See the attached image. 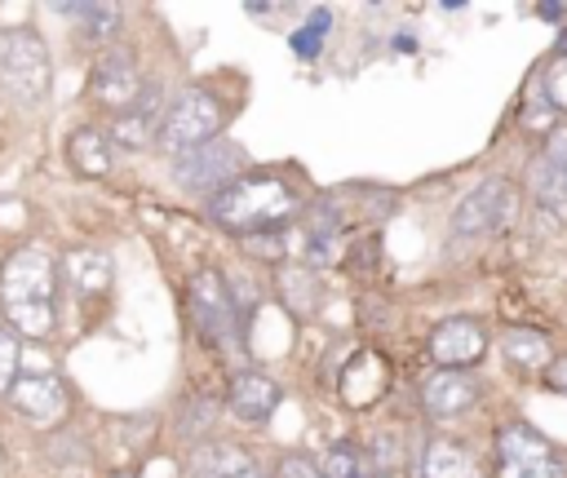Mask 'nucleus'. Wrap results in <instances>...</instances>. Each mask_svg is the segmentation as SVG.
<instances>
[{
    "label": "nucleus",
    "instance_id": "nucleus-1",
    "mask_svg": "<svg viewBox=\"0 0 567 478\" xmlns=\"http://www.w3.org/2000/svg\"><path fill=\"white\" fill-rule=\"evenodd\" d=\"M53 257L40 248H18L9 252L4 270H0V310L9 314V323L27 336H49L53 332Z\"/></svg>",
    "mask_w": 567,
    "mask_h": 478
},
{
    "label": "nucleus",
    "instance_id": "nucleus-2",
    "mask_svg": "<svg viewBox=\"0 0 567 478\" xmlns=\"http://www.w3.org/2000/svg\"><path fill=\"white\" fill-rule=\"evenodd\" d=\"M292 208L297 199L279 177H235L226 190L213 195V221L235 235H266L288 221Z\"/></svg>",
    "mask_w": 567,
    "mask_h": 478
},
{
    "label": "nucleus",
    "instance_id": "nucleus-3",
    "mask_svg": "<svg viewBox=\"0 0 567 478\" xmlns=\"http://www.w3.org/2000/svg\"><path fill=\"white\" fill-rule=\"evenodd\" d=\"M217 128H221V106H217V97L204 93V89H182V93L164 106V115H159L155 146L177 159V155H186V150L213 142Z\"/></svg>",
    "mask_w": 567,
    "mask_h": 478
},
{
    "label": "nucleus",
    "instance_id": "nucleus-4",
    "mask_svg": "<svg viewBox=\"0 0 567 478\" xmlns=\"http://www.w3.org/2000/svg\"><path fill=\"white\" fill-rule=\"evenodd\" d=\"M0 84L9 97L35 106L49 93V49L31 27L0 31Z\"/></svg>",
    "mask_w": 567,
    "mask_h": 478
},
{
    "label": "nucleus",
    "instance_id": "nucleus-5",
    "mask_svg": "<svg viewBox=\"0 0 567 478\" xmlns=\"http://www.w3.org/2000/svg\"><path fill=\"white\" fill-rule=\"evenodd\" d=\"M496 469L501 478H563L567 474L554 447L518 420L496 429Z\"/></svg>",
    "mask_w": 567,
    "mask_h": 478
},
{
    "label": "nucleus",
    "instance_id": "nucleus-6",
    "mask_svg": "<svg viewBox=\"0 0 567 478\" xmlns=\"http://www.w3.org/2000/svg\"><path fill=\"white\" fill-rule=\"evenodd\" d=\"M239 168H244V150L235 142H217V137L173 159L182 190H226Z\"/></svg>",
    "mask_w": 567,
    "mask_h": 478
},
{
    "label": "nucleus",
    "instance_id": "nucleus-7",
    "mask_svg": "<svg viewBox=\"0 0 567 478\" xmlns=\"http://www.w3.org/2000/svg\"><path fill=\"white\" fill-rule=\"evenodd\" d=\"M509 208H514V186L501 181V177H487V181H478V186L456 204L452 230H456V235H487V230H496V226L509 217Z\"/></svg>",
    "mask_w": 567,
    "mask_h": 478
},
{
    "label": "nucleus",
    "instance_id": "nucleus-8",
    "mask_svg": "<svg viewBox=\"0 0 567 478\" xmlns=\"http://www.w3.org/2000/svg\"><path fill=\"white\" fill-rule=\"evenodd\" d=\"M532 195H536V208L554 221H567V137L554 133L545 142V150L536 155L532 164Z\"/></svg>",
    "mask_w": 567,
    "mask_h": 478
},
{
    "label": "nucleus",
    "instance_id": "nucleus-9",
    "mask_svg": "<svg viewBox=\"0 0 567 478\" xmlns=\"http://www.w3.org/2000/svg\"><path fill=\"white\" fill-rule=\"evenodd\" d=\"M89 93H93L102 106H111V111H128V106L137 102V93H142V75H137V66H133V58H128L124 49L102 53V58L93 62Z\"/></svg>",
    "mask_w": 567,
    "mask_h": 478
},
{
    "label": "nucleus",
    "instance_id": "nucleus-10",
    "mask_svg": "<svg viewBox=\"0 0 567 478\" xmlns=\"http://www.w3.org/2000/svg\"><path fill=\"white\" fill-rule=\"evenodd\" d=\"M190 314H195V328H199L208 341H226V336H230L235 305H230L226 279H221L217 270H199V274L190 279Z\"/></svg>",
    "mask_w": 567,
    "mask_h": 478
},
{
    "label": "nucleus",
    "instance_id": "nucleus-11",
    "mask_svg": "<svg viewBox=\"0 0 567 478\" xmlns=\"http://www.w3.org/2000/svg\"><path fill=\"white\" fill-rule=\"evenodd\" d=\"M4 394H9V403H13L22 416H31V420H40V425H49V420H58V416L66 412V389H62V381L49 376V372H18Z\"/></svg>",
    "mask_w": 567,
    "mask_h": 478
},
{
    "label": "nucleus",
    "instance_id": "nucleus-12",
    "mask_svg": "<svg viewBox=\"0 0 567 478\" xmlns=\"http://www.w3.org/2000/svg\"><path fill=\"white\" fill-rule=\"evenodd\" d=\"M483 350H487V336H483V328L474 319H447V323H439L430 332V354H434L439 367L461 372V367L478 363Z\"/></svg>",
    "mask_w": 567,
    "mask_h": 478
},
{
    "label": "nucleus",
    "instance_id": "nucleus-13",
    "mask_svg": "<svg viewBox=\"0 0 567 478\" xmlns=\"http://www.w3.org/2000/svg\"><path fill=\"white\" fill-rule=\"evenodd\" d=\"M474 398H478V385L465 372H452V367H439L421 385V403H425L430 416H456V412L474 407Z\"/></svg>",
    "mask_w": 567,
    "mask_h": 478
},
{
    "label": "nucleus",
    "instance_id": "nucleus-14",
    "mask_svg": "<svg viewBox=\"0 0 567 478\" xmlns=\"http://www.w3.org/2000/svg\"><path fill=\"white\" fill-rule=\"evenodd\" d=\"M279 407V385L261 372H239L230 381V412L244 420V425H261L270 412Z\"/></svg>",
    "mask_w": 567,
    "mask_h": 478
},
{
    "label": "nucleus",
    "instance_id": "nucleus-15",
    "mask_svg": "<svg viewBox=\"0 0 567 478\" xmlns=\"http://www.w3.org/2000/svg\"><path fill=\"white\" fill-rule=\"evenodd\" d=\"M416 478H483V474H478V460L465 443L434 438V443H425V451L416 460Z\"/></svg>",
    "mask_w": 567,
    "mask_h": 478
},
{
    "label": "nucleus",
    "instance_id": "nucleus-16",
    "mask_svg": "<svg viewBox=\"0 0 567 478\" xmlns=\"http://www.w3.org/2000/svg\"><path fill=\"white\" fill-rule=\"evenodd\" d=\"M155 128H159V89L142 84L137 102H133L128 111H120V119H115V137L128 142V146H146V142L155 137Z\"/></svg>",
    "mask_w": 567,
    "mask_h": 478
},
{
    "label": "nucleus",
    "instance_id": "nucleus-17",
    "mask_svg": "<svg viewBox=\"0 0 567 478\" xmlns=\"http://www.w3.org/2000/svg\"><path fill=\"white\" fill-rule=\"evenodd\" d=\"M66 159L80 177H106L111 173V146L97 128H75L66 137Z\"/></svg>",
    "mask_w": 567,
    "mask_h": 478
},
{
    "label": "nucleus",
    "instance_id": "nucleus-18",
    "mask_svg": "<svg viewBox=\"0 0 567 478\" xmlns=\"http://www.w3.org/2000/svg\"><path fill=\"white\" fill-rule=\"evenodd\" d=\"M248 474V456L230 443H208L190 456V478H244Z\"/></svg>",
    "mask_w": 567,
    "mask_h": 478
},
{
    "label": "nucleus",
    "instance_id": "nucleus-19",
    "mask_svg": "<svg viewBox=\"0 0 567 478\" xmlns=\"http://www.w3.org/2000/svg\"><path fill=\"white\" fill-rule=\"evenodd\" d=\"M501 350L509 354V363L518 367H540L549 363V336L545 332H532V328H509L501 336Z\"/></svg>",
    "mask_w": 567,
    "mask_h": 478
},
{
    "label": "nucleus",
    "instance_id": "nucleus-20",
    "mask_svg": "<svg viewBox=\"0 0 567 478\" xmlns=\"http://www.w3.org/2000/svg\"><path fill=\"white\" fill-rule=\"evenodd\" d=\"M319 478H368V456L354 443H332L319 456Z\"/></svg>",
    "mask_w": 567,
    "mask_h": 478
},
{
    "label": "nucleus",
    "instance_id": "nucleus-21",
    "mask_svg": "<svg viewBox=\"0 0 567 478\" xmlns=\"http://www.w3.org/2000/svg\"><path fill=\"white\" fill-rule=\"evenodd\" d=\"M62 13L75 18L80 35H89V40H102L106 31H115V18H120L115 4H62Z\"/></svg>",
    "mask_w": 567,
    "mask_h": 478
},
{
    "label": "nucleus",
    "instance_id": "nucleus-22",
    "mask_svg": "<svg viewBox=\"0 0 567 478\" xmlns=\"http://www.w3.org/2000/svg\"><path fill=\"white\" fill-rule=\"evenodd\" d=\"M323 31H328V9H315L310 27H301V31L292 35V49H297L301 58H315V53H319V40H323Z\"/></svg>",
    "mask_w": 567,
    "mask_h": 478
},
{
    "label": "nucleus",
    "instance_id": "nucleus-23",
    "mask_svg": "<svg viewBox=\"0 0 567 478\" xmlns=\"http://www.w3.org/2000/svg\"><path fill=\"white\" fill-rule=\"evenodd\" d=\"M13 376H18V336L0 328V389H9Z\"/></svg>",
    "mask_w": 567,
    "mask_h": 478
},
{
    "label": "nucleus",
    "instance_id": "nucleus-24",
    "mask_svg": "<svg viewBox=\"0 0 567 478\" xmlns=\"http://www.w3.org/2000/svg\"><path fill=\"white\" fill-rule=\"evenodd\" d=\"M248 252H257V257H284V239H279L275 230H266V235H248Z\"/></svg>",
    "mask_w": 567,
    "mask_h": 478
},
{
    "label": "nucleus",
    "instance_id": "nucleus-25",
    "mask_svg": "<svg viewBox=\"0 0 567 478\" xmlns=\"http://www.w3.org/2000/svg\"><path fill=\"white\" fill-rule=\"evenodd\" d=\"M275 478H319V474H315V465H306L301 456H288V460L279 465V474H275Z\"/></svg>",
    "mask_w": 567,
    "mask_h": 478
},
{
    "label": "nucleus",
    "instance_id": "nucleus-26",
    "mask_svg": "<svg viewBox=\"0 0 567 478\" xmlns=\"http://www.w3.org/2000/svg\"><path fill=\"white\" fill-rule=\"evenodd\" d=\"M549 389H558V394H567V354H558L554 363H549Z\"/></svg>",
    "mask_w": 567,
    "mask_h": 478
},
{
    "label": "nucleus",
    "instance_id": "nucleus-27",
    "mask_svg": "<svg viewBox=\"0 0 567 478\" xmlns=\"http://www.w3.org/2000/svg\"><path fill=\"white\" fill-rule=\"evenodd\" d=\"M536 13H540V18H563V9H558V4H540Z\"/></svg>",
    "mask_w": 567,
    "mask_h": 478
},
{
    "label": "nucleus",
    "instance_id": "nucleus-28",
    "mask_svg": "<svg viewBox=\"0 0 567 478\" xmlns=\"http://www.w3.org/2000/svg\"><path fill=\"white\" fill-rule=\"evenodd\" d=\"M558 53H563V58H567V31H563V40H558Z\"/></svg>",
    "mask_w": 567,
    "mask_h": 478
}]
</instances>
